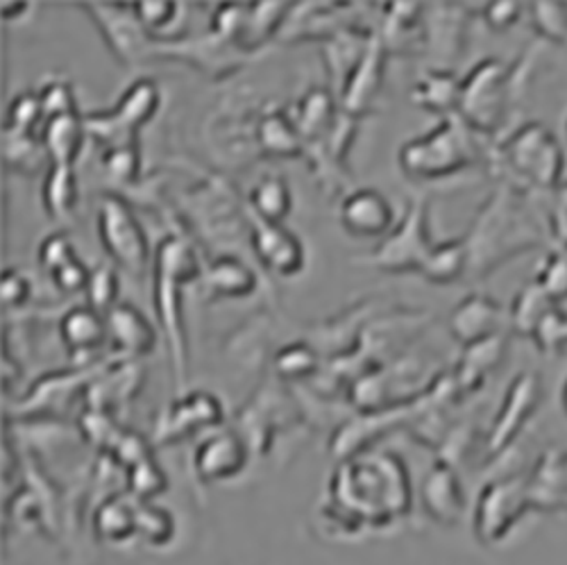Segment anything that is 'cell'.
<instances>
[{
  "instance_id": "cell-1",
  "label": "cell",
  "mask_w": 567,
  "mask_h": 565,
  "mask_svg": "<svg viewBox=\"0 0 567 565\" xmlns=\"http://www.w3.org/2000/svg\"><path fill=\"white\" fill-rule=\"evenodd\" d=\"M467 253V273L486 277L515 255L529 253L543 244V229L511 184L497 192L480 209L475 223L463 237Z\"/></svg>"
},
{
  "instance_id": "cell-2",
  "label": "cell",
  "mask_w": 567,
  "mask_h": 565,
  "mask_svg": "<svg viewBox=\"0 0 567 565\" xmlns=\"http://www.w3.org/2000/svg\"><path fill=\"white\" fill-rule=\"evenodd\" d=\"M200 277V264L196 250L179 237H166L155 250L153 270V302L157 320L168 343L171 363L177 377V384L184 387L188 370V341L184 327V294L186 287Z\"/></svg>"
},
{
  "instance_id": "cell-3",
  "label": "cell",
  "mask_w": 567,
  "mask_h": 565,
  "mask_svg": "<svg viewBox=\"0 0 567 565\" xmlns=\"http://www.w3.org/2000/svg\"><path fill=\"white\" fill-rule=\"evenodd\" d=\"M499 162L525 192L556 194L565 177V151L543 123H525L499 146Z\"/></svg>"
},
{
  "instance_id": "cell-4",
  "label": "cell",
  "mask_w": 567,
  "mask_h": 565,
  "mask_svg": "<svg viewBox=\"0 0 567 565\" xmlns=\"http://www.w3.org/2000/svg\"><path fill=\"white\" fill-rule=\"evenodd\" d=\"M517 66L488 58L461 80L456 116L480 134H495L517 99Z\"/></svg>"
},
{
  "instance_id": "cell-5",
  "label": "cell",
  "mask_w": 567,
  "mask_h": 565,
  "mask_svg": "<svg viewBox=\"0 0 567 565\" xmlns=\"http://www.w3.org/2000/svg\"><path fill=\"white\" fill-rule=\"evenodd\" d=\"M470 127L456 116H445L430 134H422L400 151V166L415 179H447L477 162Z\"/></svg>"
},
{
  "instance_id": "cell-6",
  "label": "cell",
  "mask_w": 567,
  "mask_h": 565,
  "mask_svg": "<svg viewBox=\"0 0 567 565\" xmlns=\"http://www.w3.org/2000/svg\"><path fill=\"white\" fill-rule=\"evenodd\" d=\"M436 246L430 237V205L424 201H413L406 207L402 223L377 246L365 259L372 268L384 273H424L436 253Z\"/></svg>"
},
{
  "instance_id": "cell-7",
  "label": "cell",
  "mask_w": 567,
  "mask_h": 565,
  "mask_svg": "<svg viewBox=\"0 0 567 565\" xmlns=\"http://www.w3.org/2000/svg\"><path fill=\"white\" fill-rule=\"evenodd\" d=\"M159 105L162 93L157 82L151 78H138L125 89L116 107L84 116V125L89 136L103 141L107 148L136 144L138 130L155 119Z\"/></svg>"
},
{
  "instance_id": "cell-8",
  "label": "cell",
  "mask_w": 567,
  "mask_h": 565,
  "mask_svg": "<svg viewBox=\"0 0 567 565\" xmlns=\"http://www.w3.org/2000/svg\"><path fill=\"white\" fill-rule=\"evenodd\" d=\"M99 239L114 266L144 277L153 259L151 239L130 205L114 194H105L99 203Z\"/></svg>"
},
{
  "instance_id": "cell-9",
  "label": "cell",
  "mask_w": 567,
  "mask_h": 565,
  "mask_svg": "<svg viewBox=\"0 0 567 565\" xmlns=\"http://www.w3.org/2000/svg\"><path fill=\"white\" fill-rule=\"evenodd\" d=\"M250 244L257 259L279 277H293L305 268V246L281 223H264L255 218Z\"/></svg>"
},
{
  "instance_id": "cell-10",
  "label": "cell",
  "mask_w": 567,
  "mask_h": 565,
  "mask_svg": "<svg viewBox=\"0 0 567 565\" xmlns=\"http://www.w3.org/2000/svg\"><path fill=\"white\" fill-rule=\"evenodd\" d=\"M395 223L391 201L377 188H357L341 203V225L359 239L389 237Z\"/></svg>"
},
{
  "instance_id": "cell-11",
  "label": "cell",
  "mask_w": 567,
  "mask_h": 565,
  "mask_svg": "<svg viewBox=\"0 0 567 565\" xmlns=\"http://www.w3.org/2000/svg\"><path fill=\"white\" fill-rule=\"evenodd\" d=\"M384 64H386V45L382 37H372L365 45L363 55L359 62L350 69V73L343 80V93L341 105L346 114L357 116L365 112L368 105L374 103L377 93L382 91L384 82Z\"/></svg>"
},
{
  "instance_id": "cell-12",
  "label": "cell",
  "mask_w": 567,
  "mask_h": 565,
  "mask_svg": "<svg viewBox=\"0 0 567 565\" xmlns=\"http://www.w3.org/2000/svg\"><path fill=\"white\" fill-rule=\"evenodd\" d=\"M504 309L484 294H470L450 316V332L465 348L502 335Z\"/></svg>"
},
{
  "instance_id": "cell-13",
  "label": "cell",
  "mask_w": 567,
  "mask_h": 565,
  "mask_svg": "<svg viewBox=\"0 0 567 565\" xmlns=\"http://www.w3.org/2000/svg\"><path fill=\"white\" fill-rule=\"evenodd\" d=\"M107 327L110 341L121 357H148L157 346V332L153 322L130 302H118L107 314Z\"/></svg>"
},
{
  "instance_id": "cell-14",
  "label": "cell",
  "mask_w": 567,
  "mask_h": 565,
  "mask_svg": "<svg viewBox=\"0 0 567 565\" xmlns=\"http://www.w3.org/2000/svg\"><path fill=\"white\" fill-rule=\"evenodd\" d=\"M84 10L91 12V19L99 23V30L107 39L110 49L123 64L138 60L141 55V41L146 32L141 30L134 14H123L125 6H99V3H84Z\"/></svg>"
},
{
  "instance_id": "cell-15",
  "label": "cell",
  "mask_w": 567,
  "mask_h": 565,
  "mask_svg": "<svg viewBox=\"0 0 567 565\" xmlns=\"http://www.w3.org/2000/svg\"><path fill=\"white\" fill-rule=\"evenodd\" d=\"M62 343L66 346V352L75 357H86L96 352L99 348L110 341V327L107 316L96 311L89 305H75L71 307L60 322Z\"/></svg>"
},
{
  "instance_id": "cell-16",
  "label": "cell",
  "mask_w": 567,
  "mask_h": 565,
  "mask_svg": "<svg viewBox=\"0 0 567 565\" xmlns=\"http://www.w3.org/2000/svg\"><path fill=\"white\" fill-rule=\"evenodd\" d=\"M436 14H424V43L432 45V53L439 58L436 69H450L458 58L463 34H465V8L436 6Z\"/></svg>"
},
{
  "instance_id": "cell-17",
  "label": "cell",
  "mask_w": 567,
  "mask_h": 565,
  "mask_svg": "<svg viewBox=\"0 0 567 565\" xmlns=\"http://www.w3.org/2000/svg\"><path fill=\"white\" fill-rule=\"evenodd\" d=\"M86 125L80 114H64L45 121L41 125V144L51 164L55 166H75L84 148Z\"/></svg>"
},
{
  "instance_id": "cell-18",
  "label": "cell",
  "mask_w": 567,
  "mask_h": 565,
  "mask_svg": "<svg viewBox=\"0 0 567 565\" xmlns=\"http://www.w3.org/2000/svg\"><path fill=\"white\" fill-rule=\"evenodd\" d=\"M205 287L212 298H250L257 291V275L239 257L223 255L209 264Z\"/></svg>"
},
{
  "instance_id": "cell-19",
  "label": "cell",
  "mask_w": 567,
  "mask_h": 565,
  "mask_svg": "<svg viewBox=\"0 0 567 565\" xmlns=\"http://www.w3.org/2000/svg\"><path fill=\"white\" fill-rule=\"evenodd\" d=\"M411 99L417 107L452 116L458 110L461 80L452 71L434 66L415 82Z\"/></svg>"
},
{
  "instance_id": "cell-20",
  "label": "cell",
  "mask_w": 567,
  "mask_h": 565,
  "mask_svg": "<svg viewBox=\"0 0 567 565\" xmlns=\"http://www.w3.org/2000/svg\"><path fill=\"white\" fill-rule=\"evenodd\" d=\"M257 141L261 153L268 157L298 160L307 153V144L296 121L287 119L281 112H270L259 121Z\"/></svg>"
},
{
  "instance_id": "cell-21",
  "label": "cell",
  "mask_w": 567,
  "mask_h": 565,
  "mask_svg": "<svg viewBox=\"0 0 567 565\" xmlns=\"http://www.w3.org/2000/svg\"><path fill=\"white\" fill-rule=\"evenodd\" d=\"M41 203L53 220H66L80 205V182L75 166L51 164L41 186Z\"/></svg>"
},
{
  "instance_id": "cell-22",
  "label": "cell",
  "mask_w": 567,
  "mask_h": 565,
  "mask_svg": "<svg viewBox=\"0 0 567 565\" xmlns=\"http://www.w3.org/2000/svg\"><path fill=\"white\" fill-rule=\"evenodd\" d=\"M339 114L332 93L327 89H311L307 96L298 103L296 125L305 138V144L311 146L316 141H322L329 130L334 127Z\"/></svg>"
},
{
  "instance_id": "cell-23",
  "label": "cell",
  "mask_w": 567,
  "mask_h": 565,
  "mask_svg": "<svg viewBox=\"0 0 567 565\" xmlns=\"http://www.w3.org/2000/svg\"><path fill=\"white\" fill-rule=\"evenodd\" d=\"M248 209L264 223H281L293 209V194L281 175L261 177L248 196Z\"/></svg>"
},
{
  "instance_id": "cell-24",
  "label": "cell",
  "mask_w": 567,
  "mask_h": 565,
  "mask_svg": "<svg viewBox=\"0 0 567 565\" xmlns=\"http://www.w3.org/2000/svg\"><path fill=\"white\" fill-rule=\"evenodd\" d=\"M556 302L536 285H527L523 291H519L513 298V307L508 311V322L513 327V332L519 337H536L540 325L545 318L556 309Z\"/></svg>"
},
{
  "instance_id": "cell-25",
  "label": "cell",
  "mask_w": 567,
  "mask_h": 565,
  "mask_svg": "<svg viewBox=\"0 0 567 565\" xmlns=\"http://www.w3.org/2000/svg\"><path fill=\"white\" fill-rule=\"evenodd\" d=\"M386 25L382 39H389L386 49H406L420 32H424V14L417 3H391L386 6Z\"/></svg>"
},
{
  "instance_id": "cell-26",
  "label": "cell",
  "mask_w": 567,
  "mask_h": 565,
  "mask_svg": "<svg viewBox=\"0 0 567 565\" xmlns=\"http://www.w3.org/2000/svg\"><path fill=\"white\" fill-rule=\"evenodd\" d=\"M506 355V337L497 335L486 341L465 346L461 355V366H458V377L461 380H480L488 370H493Z\"/></svg>"
},
{
  "instance_id": "cell-27",
  "label": "cell",
  "mask_w": 567,
  "mask_h": 565,
  "mask_svg": "<svg viewBox=\"0 0 567 565\" xmlns=\"http://www.w3.org/2000/svg\"><path fill=\"white\" fill-rule=\"evenodd\" d=\"M179 3H171V0H148V3H134L132 14L136 23L146 34H157L159 39H171L173 30L179 21Z\"/></svg>"
},
{
  "instance_id": "cell-28",
  "label": "cell",
  "mask_w": 567,
  "mask_h": 565,
  "mask_svg": "<svg viewBox=\"0 0 567 565\" xmlns=\"http://www.w3.org/2000/svg\"><path fill=\"white\" fill-rule=\"evenodd\" d=\"M529 19L540 39L567 45V3L560 0H538L529 6Z\"/></svg>"
},
{
  "instance_id": "cell-29",
  "label": "cell",
  "mask_w": 567,
  "mask_h": 565,
  "mask_svg": "<svg viewBox=\"0 0 567 565\" xmlns=\"http://www.w3.org/2000/svg\"><path fill=\"white\" fill-rule=\"evenodd\" d=\"M6 160L12 171L34 175L49 155L43 151L41 138L37 141L34 134H10L6 138Z\"/></svg>"
},
{
  "instance_id": "cell-30",
  "label": "cell",
  "mask_w": 567,
  "mask_h": 565,
  "mask_svg": "<svg viewBox=\"0 0 567 565\" xmlns=\"http://www.w3.org/2000/svg\"><path fill=\"white\" fill-rule=\"evenodd\" d=\"M121 294V279L114 266L105 264L96 270H91V279L86 287V305L107 316L118 305Z\"/></svg>"
},
{
  "instance_id": "cell-31",
  "label": "cell",
  "mask_w": 567,
  "mask_h": 565,
  "mask_svg": "<svg viewBox=\"0 0 567 565\" xmlns=\"http://www.w3.org/2000/svg\"><path fill=\"white\" fill-rule=\"evenodd\" d=\"M37 96H39V103H41L43 123L55 119V116L78 114L75 93H73V86L66 80L45 82L43 89L37 93Z\"/></svg>"
},
{
  "instance_id": "cell-32",
  "label": "cell",
  "mask_w": 567,
  "mask_h": 565,
  "mask_svg": "<svg viewBox=\"0 0 567 565\" xmlns=\"http://www.w3.org/2000/svg\"><path fill=\"white\" fill-rule=\"evenodd\" d=\"M37 123H43V112L37 93H21L17 96L8 110V134H32Z\"/></svg>"
},
{
  "instance_id": "cell-33",
  "label": "cell",
  "mask_w": 567,
  "mask_h": 565,
  "mask_svg": "<svg viewBox=\"0 0 567 565\" xmlns=\"http://www.w3.org/2000/svg\"><path fill=\"white\" fill-rule=\"evenodd\" d=\"M275 366L281 374L287 377H305L318 368V352L313 350V346L296 341V343L284 346L277 352Z\"/></svg>"
},
{
  "instance_id": "cell-34",
  "label": "cell",
  "mask_w": 567,
  "mask_h": 565,
  "mask_svg": "<svg viewBox=\"0 0 567 565\" xmlns=\"http://www.w3.org/2000/svg\"><path fill=\"white\" fill-rule=\"evenodd\" d=\"M536 285L554 300H565L567 298V250H558L551 253L545 264L543 270L536 277Z\"/></svg>"
},
{
  "instance_id": "cell-35",
  "label": "cell",
  "mask_w": 567,
  "mask_h": 565,
  "mask_svg": "<svg viewBox=\"0 0 567 565\" xmlns=\"http://www.w3.org/2000/svg\"><path fill=\"white\" fill-rule=\"evenodd\" d=\"M75 257H78V253L64 232L51 234V237H45L39 246V266L49 275L55 273L58 268H62L64 264L73 261Z\"/></svg>"
},
{
  "instance_id": "cell-36",
  "label": "cell",
  "mask_w": 567,
  "mask_h": 565,
  "mask_svg": "<svg viewBox=\"0 0 567 565\" xmlns=\"http://www.w3.org/2000/svg\"><path fill=\"white\" fill-rule=\"evenodd\" d=\"M105 171L118 182H134L138 177V146L127 144L118 148H107Z\"/></svg>"
},
{
  "instance_id": "cell-37",
  "label": "cell",
  "mask_w": 567,
  "mask_h": 565,
  "mask_svg": "<svg viewBox=\"0 0 567 565\" xmlns=\"http://www.w3.org/2000/svg\"><path fill=\"white\" fill-rule=\"evenodd\" d=\"M525 14V6L515 3V0H493L482 8V19L488 30L506 32L511 30Z\"/></svg>"
},
{
  "instance_id": "cell-38",
  "label": "cell",
  "mask_w": 567,
  "mask_h": 565,
  "mask_svg": "<svg viewBox=\"0 0 567 565\" xmlns=\"http://www.w3.org/2000/svg\"><path fill=\"white\" fill-rule=\"evenodd\" d=\"M49 277H51V281H53V285H55L62 294L73 296V294L86 291L89 279H91V270L86 268V264H84L80 257H75L73 261L64 264L62 268H58V270L51 273Z\"/></svg>"
},
{
  "instance_id": "cell-39",
  "label": "cell",
  "mask_w": 567,
  "mask_h": 565,
  "mask_svg": "<svg viewBox=\"0 0 567 565\" xmlns=\"http://www.w3.org/2000/svg\"><path fill=\"white\" fill-rule=\"evenodd\" d=\"M239 459H241L239 445H236L231 439H218L212 445H207L203 452V465L209 470V473L231 470L236 463H239Z\"/></svg>"
},
{
  "instance_id": "cell-40",
  "label": "cell",
  "mask_w": 567,
  "mask_h": 565,
  "mask_svg": "<svg viewBox=\"0 0 567 565\" xmlns=\"http://www.w3.org/2000/svg\"><path fill=\"white\" fill-rule=\"evenodd\" d=\"M30 294H32V285L23 273H19L14 268H8L3 273V279H0V298H3L6 307L28 305Z\"/></svg>"
},
{
  "instance_id": "cell-41",
  "label": "cell",
  "mask_w": 567,
  "mask_h": 565,
  "mask_svg": "<svg viewBox=\"0 0 567 565\" xmlns=\"http://www.w3.org/2000/svg\"><path fill=\"white\" fill-rule=\"evenodd\" d=\"M0 10H3L6 21H17L23 14H28L30 6L28 3H14V0H12V3H8V0H3V3H0Z\"/></svg>"
},
{
  "instance_id": "cell-42",
  "label": "cell",
  "mask_w": 567,
  "mask_h": 565,
  "mask_svg": "<svg viewBox=\"0 0 567 565\" xmlns=\"http://www.w3.org/2000/svg\"><path fill=\"white\" fill-rule=\"evenodd\" d=\"M563 404H565V409H567V380H565V384H563Z\"/></svg>"
},
{
  "instance_id": "cell-43",
  "label": "cell",
  "mask_w": 567,
  "mask_h": 565,
  "mask_svg": "<svg viewBox=\"0 0 567 565\" xmlns=\"http://www.w3.org/2000/svg\"><path fill=\"white\" fill-rule=\"evenodd\" d=\"M563 132H565V141H567V116H565V123H563Z\"/></svg>"
}]
</instances>
